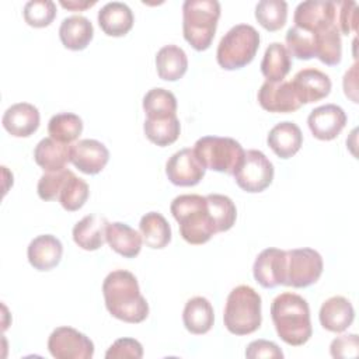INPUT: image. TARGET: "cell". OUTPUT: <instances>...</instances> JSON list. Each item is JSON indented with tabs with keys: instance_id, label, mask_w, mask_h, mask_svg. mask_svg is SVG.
Returning <instances> with one entry per match:
<instances>
[{
	"instance_id": "obj_1",
	"label": "cell",
	"mask_w": 359,
	"mask_h": 359,
	"mask_svg": "<svg viewBox=\"0 0 359 359\" xmlns=\"http://www.w3.org/2000/svg\"><path fill=\"white\" fill-rule=\"evenodd\" d=\"M102 294L109 314L121 321L137 324L149 316V304L140 293L137 279L126 269H115L105 276Z\"/></svg>"
},
{
	"instance_id": "obj_2",
	"label": "cell",
	"mask_w": 359,
	"mask_h": 359,
	"mask_svg": "<svg viewBox=\"0 0 359 359\" xmlns=\"http://www.w3.org/2000/svg\"><path fill=\"white\" fill-rule=\"evenodd\" d=\"M271 317L278 337L287 345H304L313 334L310 307L300 294L292 292L278 294L271 303Z\"/></svg>"
},
{
	"instance_id": "obj_3",
	"label": "cell",
	"mask_w": 359,
	"mask_h": 359,
	"mask_svg": "<svg viewBox=\"0 0 359 359\" xmlns=\"http://www.w3.org/2000/svg\"><path fill=\"white\" fill-rule=\"evenodd\" d=\"M170 210L178 222L181 237L194 245L205 244L217 231L210 217L206 196L185 194L172 199Z\"/></svg>"
},
{
	"instance_id": "obj_4",
	"label": "cell",
	"mask_w": 359,
	"mask_h": 359,
	"mask_svg": "<svg viewBox=\"0 0 359 359\" xmlns=\"http://www.w3.org/2000/svg\"><path fill=\"white\" fill-rule=\"evenodd\" d=\"M261 296L248 285H238L227 296L223 323L234 335H248L261 327Z\"/></svg>"
},
{
	"instance_id": "obj_5",
	"label": "cell",
	"mask_w": 359,
	"mask_h": 359,
	"mask_svg": "<svg viewBox=\"0 0 359 359\" xmlns=\"http://www.w3.org/2000/svg\"><path fill=\"white\" fill-rule=\"evenodd\" d=\"M220 17L217 0H185L182 4V32L196 50H206L216 32Z\"/></svg>"
},
{
	"instance_id": "obj_6",
	"label": "cell",
	"mask_w": 359,
	"mask_h": 359,
	"mask_svg": "<svg viewBox=\"0 0 359 359\" xmlns=\"http://www.w3.org/2000/svg\"><path fill=\"white\" fill-rule=\"evenodd\" d=\"M259 32L250 24L231 27L220 39L216 59L220 67L236 70L252 62L259 48Z\"/></svg>"
},
{
	"instance_id": "obj_7",
	"label": "cell",
	"mask_w": 359,
	"mask_h": 359,
	"mask_svg": "<svg viewBox=\"0 0 359 359\" xmlns=\"http://www.w3.org/2000/svg\"><path fill=\"white\" fill-rule=\"evenodd\" d=\"M194 151L205 168L233 174L241 164L245 150L233 137L203 136L194 144Z\"/></svg>"
},
{
	"instance_id": "obj_8",
	"label": "cell",
	"mask_w": 359,
	"mask_h": 359,
	"mask_svg": "<svg viewBox=\"0 0 359 359\" xmlns=\"http://www.w3.org/2000/svg\"><path fill=\"white\" fill-rule=\"evenodd\" d=\"M324 262L318 251L304 247L286 251L283 285L307 287L316 283L323 273Z\"/></svg>"
},
{
	"instance_id": "obj_9",
	"label": "cell",
	"mask_w": 359,
	"mask_h": 359,
	"mask_svg": "<svg viewBox=\"0 0 359 359\" xmlns=\"http://www.w3.org/2000/svg\"><path fill=\"white\" fill-rule=\"evenodd\" d=\"M273 164L261 150H247L241 164L233 172L236 184L245 192L257 194L266 189L273 180Z\"/></svg>"
},
{
	"instance_id": "obj_10",
	"label": "cell",
	"mask_w": 359,
	"mask_h": 359,
	"mask_svg": "<svg viewBox=\"0 0 359 359\" xmlns=\"http://www.w3.org/2000/svg\"><path fill=\"white\" fill-rule=\"evenodd\" d=\"M48 349L56 359H91L93 341L72 327H57L48 338Z\"/></svg>"
},
{
	"instance_id": "obj_11",
	"label": "cell",
	"mask_w": 359,
	"mask_h": 359,
	"mask_svg": "<svg viewBox=\"0 0 359 359\" xmlns=\"http://www.w3.org/2000/svg\"><path fill=\"white\" fill-rule=\"evenodd\" d=\"M294 27L317 34L337 25V1L307 0L297 4L293 14Z\"/></svg>"
},
{
	"instance_id": "obj_12",
	"label": "cell",
	"mask_w": 359,
	"mask_h": 359,
	"mask_svg": "<svg viewBox=\"0 0 359 359\" xmlns=\"http://www.w3.org/2000/svg\"><path fill=\"white\" fill-rule=\"evenodd\" d=\"M205 165L194 149L185 147L175 151L165 163V175L174 185L194 187L205 177Z\"/></svg>"
},
{
	"instance_id": "obj_13",
	"label": "cell",
	"mask_w": 359,
	"mask_h": 359,
	"mask_svg": "<svg viewBox=\"0 0 359 359\" xmlns=\"http://www.w3.org/2000/svg\"><path fill=\"white\" fill-rule=\"evenodd\" d=\"M307 125L316 139L332 140L345 128L346 114L339 105L325 104L314 108L309 114Z\"/></svg>"
},
{
	"instance_id": "obj_14",
	"label": "cell",
	"mask_w": 359,
	"mask_h": 359,
	"mask_svg": "<svg viewBox=\"0 0 359 359\" xmlns=\"http://www.w3.org/2000/svg\"><path fill=\"white\" fill-rule=\"evenodd\" d=\"M285 261V250L273 247L262 250L257 255L252 265L254 279L265 289H273L279 285H283Z\"/></svg>"
},
{
	"instance_id": "obj_15",
	"label": "cell",
	"mask_w": 359,
	"mask_h": 359,
	"mask_svg": "<svg viewBox=\"0 0 359 359\" xmlns=\"http://www.w3.org/2000/svg\"><path fill=\"white\" fill-rule=\"evenodd\" d=\"M258 102L259 105L269 112L287 114L297 111L302 104L292 87L290 81H265L258 90Z\"/></svg>"
},
{
	"instance_id": "obj_16",
	"label": "cell",
	"mask_w": 359,
	"mask_h": 359,
	"mask_svg": "<svg viewBox=\"0 0 359 359\" xmlns=\"http://www.w3.org/2000/svg\"><path fill=\"white\" fill-rule=\"evenodd\" d=\"M109 160V151L104 143L95 139H81L72 144L70 163L81 172L94 175L101 172Z\"/></svg>"
},
{
	"instance_id": "obj_17",
	"label": "cell",
	"mask_w": 359,
	"mask_h": 359,
	"mask_svg": "<svg viewBox=\"0 0 359 359\" xmlns=\"http://www.w3.org/2000/svg\"><path fill=\"white\" fill-rule=\"evenodd\" d=\"M290 83L302 105L320 101L331 91V79L316 67L299 70Z\"/></svg>"
},
{
	"instance_id": "obj_18",
	"label": "cell",
	"mask_w": 359,
	"mask_h": 359,
	"mask_svg": "<svg viewBox=\"0 0 359 359\" xmlns=\"http://www.w3.org/2000/svg\"><path fill=\"white\" fill-rule=\"evenodd\" d=\"M41 115L35 105L29 102H17L6 109L1 118L3 128L15 137H28L36 132Z\"/></svg>"
},
{
	"instance_id": "obj_19",
	"label": "cell",
	"mask_w": 359,
	"mask_h": 359,
	"mask_svg": "<svg viewBox=\"0 0 359 359\" xmlns=\"http://www.w3.org/2000/svg\"><path fill=\"white\" fill-rule=\"evenodd\" d=\"M63 245L53 234H41L31 240L27 248L29 264L36 271H50L62 259Z\"/></svg>"
},
{
	"instance_id": "obj_20",
	"label": "cell",
	"mask_w": 359,
	"mask_h": 359,
	"mask_svg": "<svg viewBox=\"0 0 359 359\" xmlns=\"http://www.w3.org/2000/svg\"><path fill=\"white\" fill-rule=\"evenodd\" d=\"M318 318L324 330L331 332H342L353 323L355 310L346 297L332 296L321 304Z\"/></svg>"
},
{
	"instance_id": "obj_21",
	"label": "cell",
	"mask_w": 359,
	"mask_h": 359,
	"mask_svg": "<svg viewBox=\"0 0 359 359\" xmlns=\"http://www.w3.org/2000/svg\"><path fill=\"white\" fill-rule=\"evenodd\" d=\"M98 25L109 36H123L133 27V13L122 1H109L104 4L97 15Z\"/></svg>"
},
{
	"instance_id": "obj_22",
	"label": "cell",
	"mask_w": 359,
	"mask_h": 359,
	"mask_svg": "<svg viewBox=\"0 0 359 359\" xmlns=\"http://www.w3.org/2000/svg\"><path fill=\"white\" fill-rule=\"evenodd\" d=\"M268 146L279 158H290L294 156L303 143V133L300 128L290 121L276 123L268 133Z\"/></svg>"
},
{
	"instance_id": "obj_23",
	"label": "cell",
	"mask_w": 359,
	"mask_h": 359,
	"mask_svg": "<svg viewBox=\"0 0 359 359\" xmlns=\"http://www.w3.org/2000/svg\"><path fill=\"white\" fill-rule=\"evenodd\" d=\"M108 223L109 222L100 215L84 216L73 227L74 243L86 251H95L101 248L107 241L105 231Z\"/></svg>"
},
{
	"instance_id": "obj_24",
	"label": "cell",
	"mask_w": 359,
	"mask_h": 359,
	"mask_svg": "<svg viewBox=\"0 0 359 359\" xmlns=\"http://www.w3.org/2000/svg\"><path fill=\"white\" fill-rule=\"evenodd\" d=\"M70 156L72 144L60 143L52 137H43L34 149V160L45 172L66 168Z\"/></svg>"
},
{
	"instance_id": "obj_25",
	"label": "cell",
	"mask_w": 359,
	"mask_h": 359,
	"mask_svg": "<svg viewBox=\"0 0 359 359\" xmlns=\"http://www.w3.org/2000/svg\"><path fill=\"white\" fill-rule=\"evenodd\" d=\"M105 238L109 247L125 258H135L142 250V236L137 230L122 222L107 224Z\"/></svg>"
},
{
	"instance_id": "obj_26",
	"label": "cell",
	"mask_w": 359,
	"mask_h": 359,
	"mask_svg": "<svg viewBox=\"0 0 359 359\" xmlns=\"http://www.w3.org/2000/svg\"><path fill=\"white\" fill-rule=\"evenodd\" d=\"M94 36V27L84 15H70L63 18L59 27V38L65 48L83 50Z\"/></svg>"
},
{
	"instance_id": "obj_27",
	"label": "cell",
	"mask_w": 359,
	"mask_h": 359,
	"mask_svg": "<svg viewBox=\"0 0 359 359\" xmlns=\"http://www.w3.org/2000/svg\"><path fill=\"white\" fill-rule=\"evenodd\" d=\"M182 323L194 335L209 332L215 323V313L210 302L202 296L189 299L182 311Z\"/></svg>"
},
{
	"instance_id": "obj_28",
	"label": "cell",
	"mask_w": 359,
	"mask_h": 359,
	"mask_svg": "<svg viewBox=\"0 0 359 359\" xmlns=\"http://www.w3.org/2000/svg\"><path fill=\"white\" fill-rule=\"evenodd\" d=\"M156 69L161 80L177 81L187 73V53L177 45H165L156 53Z\"/></svg>"
},
{
	"instance_id": "obj_29",
	"label": "cell",
	"mask_w": 359,
	"mask_h": 359,
	"mask_svg": "<svg viewBox=\"0 0 359 359\" xmlns=\"http://www.w3.org/2000/svg\"><path fill=\"white\" fill-rule=\"evenodd\" d=\"M90 195L88 184L77 177L73 171L66 170V174L59 185L56 201L67 212H74L83 208Z\"/></svg>"
},
{
	"instance_id": "obj_30",
	"label": "cell",
	"mask_w": 359,
	"mask_h": 359,
	"mask_svg": "<svg viewBox=\"0 0 359 359\" xmlns=\"http://www.w3.org/2000/svg\"><path fill=\"white\" fill-rule=\"evenodd\" d=\"M139 233L143 243L154 250L164 248L171 241V227L167 219L158 212H149L142 216Z\"/></svg>"
},
{
	"instance_id": "obj_31",
	"label": "cell",
	"mask_w": 359,
	"mask_h": 359,
	"mask_svg": "<svg viewBox=\"0 0 359 359\" xmlns=\"http://www.w3.org/2000/svg\"><path fill=\"white\" fill-rule=\"evenodd\" d=\"M292 67L290 55L286 46L280 42H272L265 49L261 60V73L266 81H282L287 76Z\"/></svg>"
},
{
	"instance_id": "obj_32",
	"label": "cell",
	"mask_w": 359,
	"mask_h": 359,
	"mask_svg": "<svg viewBox=\"0 0 359 359\" xmlns=\"http://www.w3.org/2000/svg\"><path fill=\"white\" fill-rule=\"evenodd\" d=\"M143 130L146 137L160 146V147H165L168 144H172L181 132V125L180 121L177 118V115L172 116H167V118H146L144 123H143Z\"/></svg>"
},
{
	"instance_id": "obj_33",
	"label": "cell",
	"mask_w": 359,
	"mask_h": 359,
	"mask_svg": "<svg viewBox=\"0 0 359 359\" xmlns=\"http://www.w3.org/2000/svg\"><path fill=\"white\" fill-rule=\"evenodd\" d=\"M83 132V121L73 112H60L53 115L48 122L49 137L60 143H73Z\"/></svg>"
},
{
	"instance_id": "obj_34",
	"label": "cell",
	"mask_w": 359,
	"mask_h": 359,
	"mask_svg": "<svg viewBox=\"0 0 359 359\" xmlns=\"http://www.w3.org/2000/svg\"><path fill=\"white\" fill-rule=\"evenodd\" d=\"M143 109L146 118H167L177 115V98L175 95L161 87L149 90L143 97Z\"/></svg>"
},
{
	"instance_id": "obj_35",
	"label": "cell",
	"mask_w": 359,
	"mask_h": 359,
	"mask_svg": "<svg viewBox=\"0 0 359 359\" xmlns=\"http://www.w3.org/2000/svg\"><path fill=\"white\" fill-rule=\"evenodd\" d=\"M208 209L210 213V217L215 223L216 231H227L233 227L237 217V209L234 202L222 194H209L206 195Z\"/></svg>"
},
{
	"instance_id": "obj_36",
	"label": "cell",
	"mask_w": 359,
	"mask_h": 359,
	"mask_svg": "<svg viewBox=\"0 0 359 359\" xmlns=\"http://www.w3.org/2000/svg\"><path fill=\"white\" fill-rule=\"evenodd\" d=\"M316 57L328 66H335L341 62L342 42L337 25L316 34Z\"/></svg>"
},
{
	"instance_id": "obj_37",
	"label": "cell",
	"mask_w": 359,
	"mask_h": 359,
	"mask_svg": "<svg viewBox=\"0 0 359 359\" xmlns=\"http://www.w3.org/2000/svg\"><path fill=\"white\" fill-rule=\"evenodd\" d=\"M255 18L266 31H278L287 20V3L283 0H261L255 6Z\"/></svg>"
},
{
	"instance_id": "obj_38",
	"label": "cell",
	"mask_w": 359,
	"mask_h": 359,
	"mask_svg": "<svg viewBox=\"0 0 359 359\" xmlns=\"http://www.w3.org/2000/svg\"><path fill=\"white\" fill-rule=\"evenodd\" d=\"M289 55L300 60L316 57V34L297 27H290L285 35Z\"/></svg>"
},
{
	"instance_id": "obj_39",
	"label": "cell",
	"mask_w": 359,
	"mask_h": 359,
	"mask_svg": "<svg viewBox=\"0 0 359 359\" xmlns=\"http://www.w3.org/2000/svg\"><path fill=\"white\" fill-rule=\"evenodd\" d=\"M22 15L34 28L48 27L56 17V4L52 0H29L24 6Z\"/></svg>"
},
{
	"instance_id": "obj_40",
	"label": "cell",
	"mask_w": 359,
	"mask_h": 359,
	"mask_svg": "<svg viewBox=\"0 0 359 359\" xmlns=\"http://www.w3.org/2000/svg\"><path fill=\"white\" fill-rule=\"evenodd\" d=\"M337 28L339 34L349 35L358 28V4L351 0L337 1Z\"/></svg>"
},
{
	"instance_id": "obj_41",
	"label": "cell",
	"mask_w": 359,
	"mask_h": 359,
	"mask_svg": "<svg viewBox=\"0 0 359 359\" xmlns=\"http://www.w3.org/2000/svg\"><path fill=\"white\" fill-rule=\"evenodd\" d=\"M143 356V346L135 338H119L105 352L107 359H140Z\"/></svg>"
},
{
	"instance_id": "obj_42",
	"label": "cell",
	"mask_w": 359,
	"mask_h": 359,
	"mask_svg": "<svg viewBox=\"0 0 359 359\" xmlns=\"http://www.w3.org/2000/svg\"><path fill=\"white\" fill-rule=\"evenodd\" d=\"M332 358H356L359 353V338L356 334H344L332 339L330 345Z\"/></svg>"
},
{
	"instance_id": "obj_43",
	"label": "cell",
	"mask_w": 359,
	"mask_h": 359,
	"mask_svg": "<svg viewBox=\"0 0 359 359\" xmlns=\"http://www.w3.org/2000/svg\"><path fill=\"white\" fill-rule=\"evenodd\" d=\"M245 356L248 359H258V358H276V359L280 358L282 359L283 352L272 341L255 339L248 344V346L245 349Z\"/></svg>"
},
{
	"instance_id": "obj_44",
	"label": "cell",
	"mask_w": 359,
	"mask_h": 359,
	"mask_svg": "<svg viewBox=\"0 0 359 359\" xmlns=\"http://www.w3.org/2000/svg\"><path fill=\"white\" fill-rule=\"evenodd\" d=\"M62 7L67 8V10H72V11H83V10H87L90 7H93L97 0H60L59 1Z\"/></svg>"
}]
</instances>
